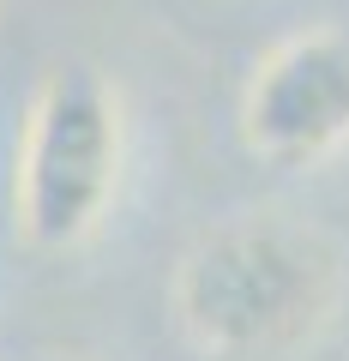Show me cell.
Returning <instances> with one entry per match:
<instances>
[{"label":"cell","mask_w":349,"mask_h":361,"mask_svg":"<svg viewBox=\"0 0 349 361\" xmlns=\"http://www.w3.org/2000/svg\"><path fill=\"white\" fill-rule=\"evenodd\" d=\"M241 145L271 169H313L349 145V37L301 30L253 66Z\"/></svg>","instance_id":"cell-3"},{"label":"cell","mask_w":349,"mask_h":361,"mask_svg":"<svg viewBox=\"0 0 349 361\" xmlns=\"http://www.w3.org/2000/svg\"><path fill=\"white\" fill-rule=\"evenodd\" d=\"M127 163L121 97L91 66H54L30 97L13 211L37 253H66L109 217Z\"/></svg>","instance_id":"cell-2"},{"label":"cell","mask_w":349,"mask_h":361,"mask_svg":"<svg viewBox=\"0 0 349 361\" xmlns=\"http://www.w3.org/2000/svg\"><path fill=\"white\" fill-rule=\"evenodd\" d=\"M343 259L331 235L283 217L211 229L175 271V319L217 361H289L331 325Z\"/></svg>","instance_id":"cell-1"}]
</instances>
